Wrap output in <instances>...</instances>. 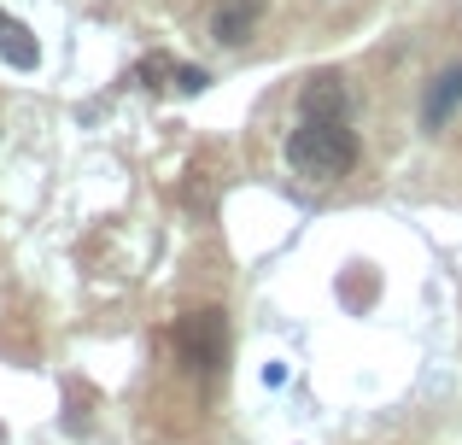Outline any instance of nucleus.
<instances>
[{
  "label": "nucleus",
  "instance_id": "1",
  "mask_svg": "<svg viewBox=\"0 0 462 445\" xmlns=\"http://www.w3.org/2000/svg\"><path fill=\"white\" fill-rule=\"evenodd\" d=\"M287 164L305 182H339L357 164V135H351V100L334 70L310 77L299 88V129L287 135Z\"/></svg>",
  "mask_w": 462,
  "mask_h": 445
},
{
  "label": "nucleus",
  "instance_id": "5",
  "mask_svg": "<svg viewBox=\"0 0 462 445\" xmlns=\"http://www.w3.org/2000/svg\"><path fill=\"white\" fill-rule=\"evenodd\" d=\"M457 106H462V65H445L439 77H433L428 100H421V124H428V129H445V117H451Z\"/></svg>",
  "mask_w": 462,
  "mask_h": 445
},
{
  "label": "nucleus",
  "instance_id": "4",
  "mask_svg": "<svg viewBox=\"0 0 462 445\" xmlns=\"http://www.w3.org/2000/svg\"><path fill=\"white\" fill-rule=\"evenodd\" d=\"M0 59H6L12 70H35V65H42V47H35L30 23L12 18L6 6H0Z\"/></svg>",
  "mask_w": 462,
  "mask_h": 445
},
{
  "label": "nucleus",
  "instance_id": "3",
  "mask_svg": "<svg viewBox=\"0 0 462 445\" xmlns=\"http://www.w3.org/2000/svg\"><path fill=\"white\" fill-rule=\"evenodd\" d=\"M258 18H263V0H223V6L211 12V42H223V47L252 42Z\"/></svg>",
  "mask_w": 462,
  "mask_h": 445
},
{
  "label": "nucleus",
  "instance_id": "2",
  "mask_svg": "<svg viewBox=\"0 0 462 445\" xmlns=\"http://www.w3.org/2000/svg\"><path fill=\"white\" fill-rule=\"evenodd\" d=\"M170 340H176L181 369H193V375H211V369L228 364V317L223 311H188Z\"/></svg>",
  "mask_w": 462,
  "mask_h": 445
},
{
  "label": "nucleus",
  "instance_id": "6",
  "mask_svg": "<svg viewBox=\"0 0 462 445\" xmlns=\"http://www.w3.org/2000/svg\"><path fill=\"white\" fill-rule=\"evenodd\" d=\"M205 82H211V77H205L199 65H181V70H176V88H181V94H199Z\"/></svg>",
  "mask_w": 462,
  "mask_h": 445
}]
</instances>
